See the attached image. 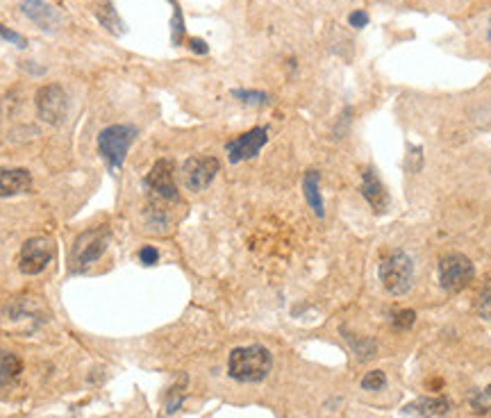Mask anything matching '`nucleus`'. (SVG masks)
I'll return each instance as SVG.
<instances>
[{"mask_svg": "<svg viewBox=\"0 0 491 418\" xmlns=\"http://www.w3.org/2000/svg\"><path fill=\"white\" fill-rule=\"evenodd\" d=\"M273 368V355L264 346H241L234 348L228 360V375L243 384H255L267 380Z\"/></svg>", "mask_w": 491, "mask_h": 418, "instance_id": "f257e3e1", "label": "nucleus"}, {"mask_svg": "<svg viewBox=\"0 0 491 418\" xmlns=\"http://www.w3.org/2000/svg\"><path fill=\"white\" fill-rule=\"evenodd\" d=\"M380 282L391 296H405L414 284V262L402 251H391L380 262Z\"/></svg>", "mask_w": 491, "mask_h": 418, "instance_id": "f03ea898", "label": "nucleus"}, {"mask_svg": "<svg viewBox=\"0 0 491 418\" xmlns=\"http://www.w3.org/2000/svg\"><path fill=\"white\" fill-rule=\"evenodd\" d=\"M136 139V127L119 123V125H110L98 134V151H101L103 159L110 168H121L125 162V155L130 151V146Z\"/></svg>", "mask_w": 491, "mask_h": 418, "instance_id": "7ed1b4c3", "label": "nucleus"}, {"mask_svg": "<svg viewBox=\"0 0 491 418\" xmlns=\"http://www.w3.org/2000/svg\"><path fill=\"white\" fill-rule=\"evenodd\" d=\"M437 277L439 284L448 293H457L461 289H466L476 277V266L461 253H448L439 260L437 266Z\"/></svg>", "mask_w": 491, "mask_h": 418, "instance_id": "20e7f679", "label": "nucleus"}, {"mask_svg": "<svg viewBox=\"0 0 491 418\" xmlns=\"http://www.w3.org/2000/svg\"><path fill=\"white\" fill-rule=\"evenodd\" d=\"M37 116L48 125H60L68 109V96L60 84H44L34 96Z\"/></svg>", "mask_w": 491, "mask_h": 418, "instance_id": "39448f33", "label": "nucleus"}, {"mask_svg": "<svg viewBox=\"0 0 491 418\" xmlns=\"http://www.w3.org/2000/svg\"><path fill=\"white\" fill-rule=\"evenodd\" d=\"M55 248L48 236H32L27 239L21 248V260H18V268L23 275H37L53 262Z\"/></svg>", "mask_w": 491, "mask_h": 418, "instance_id": "423d86ee", "label": "nucleus"}, {"mask_svg": "<svg viewBox=\"0 0 491 418\" xmlns=\"http://www.w3.org/2000/svg\"><path fill=\"white\" fill-rule=\"evenodd\" d=\"M219 168H221V164L216 157H189L182 166L184 186L193 194L203 191V189H208L214 182Z\"/></svg>", "mask_w": 491, "mask_h": 418, "instance_id": "0eeeda50", "label": "nucleus"}, {"mask_svg": "<svg viewBox=\"0 0 491 418\" xmlns=\"http://www.w3.org/2000/svg\"><path fill=\"white\" fill-rule=\"evenodd\" d=\"M107 241H110V230L107 227H96V230L82 232L73 248L75 264L89 266L91 262L101 260L103 253L107 251Z\"/></svg>", "mask_w": 491, "mask_h": 418, "instance_id": "6e6552de", "label": "nucleus"}, {"mask_svg": "<svg viewBox=\"0 0 491 418\" xmlns=\"http://www.w3.org/2000/svg\"><path fill=\"white\" fill-rule=\"evenodd\" d=\"M269 141V130L267 127H253V130L243 132L241 137L232 139V141L225 146L228 151V159L232 164L246 162V159H253Z\"/></svg>", "mask_w": 491, "mask_h": 418, "instance_id": "1a4fd4ad", "label": "nucleus"}, {"mask_svg": "<svg viewBox=\"0 0 491 418\" xmlns=\"http://www.w3.org/2000/svg\"><path fill=\"white\" fill-rule=\"evenodd\" d=\"M146 184H148L151 191L155 196H160L162 201H178V186H175L171 159H160V162L151 168L148 177H146Z\"/></svg>", "mask_w": 491, "mask_h": 418, "instance_id": "9d476101", "label": "nucleus"}, {"mask_svg": "<svg viewBox=\"0 0 491 418\" xmlns=\"http://www.w3.org/2000/svg\"><path fill=\"white\" fill-rule=\"evenodd\" d=\"M21 12L30 18L37 27L46 30V32H55V30L62 25V14L57 12L51 3H46V0H23Z\"/></svg>", "mask_w": 491, "mask_h": 418, "instance_id": "9b49d317", "label": "nucleus"}, {"mask_svg": "<svg viewBox=\"0 0 491 418\" xmlns=\"http://www.w3.org/2000/svg\"><path fill=\"white\" fill-rule=\"evenodd\" d=\"M450 410V400L444 395H423L412 400L409 405L402 407V414L409 418H435L441 414H448Z\"/></svg>", "mask_w": 491, "mask_h": 418, "instance_id": "f8f14e48", "label": "nucleus"}, {"mask_svg": "<svg viewBox=\"0 0 491 418\" xmlns=\"http://www.w3.org/2000/svg\"><path fill=\"white\" fill-rule=\"evenodd\" d=\"M362 196H364V201L376 209V212H385L389 196H387L385 184L380 182V177L376 175L373 168H366V171L362 173Z\"/></svg>", "mask_w": 491, "mask_h": 418, "instance_id": "ddd939ff", "label": "nucleus"}, {"mask_svg": "<svg viewBox=\"0 0 491 418\" xmlns=\"http://www.w3.org/2000/svg\"><path fill=\"white\" fill-rule=\"evenodd\" d=\"M32 186V175L25 168H0V198L23 194Z\"/></svg>", "mask_w": 491, "mask_h": 418, "instance_id": "4468645a", "label": "nucleus"}, {"mask_svg": "<svg viewBox=\"0 0 491 418\" xmlns=\"http://www.w3.org/2000/svg\"><path fill=\"white\" fill-rule=\"evenodd\" d=\"M319 182H321V175L317 171L305 173V177H302V194H305V201L314 209V214H317L319 218H323V214H326V205H323V196H321Z\"/></svg>", "mask_w": 491, "mask_h": 418, "instance_id": "2eb2a0df", "label": "nucleus"}, {"mask_svg": "<svg viewBox=\"0 0 491 418\" xmlns=\"http://www.w3.org/2000/svg\"><path fill=\"white\" fill-rule=\"evenodd\" d=\"M23 371V362L21 357L9 353V350H0V386L12 384Z\"/></svg>", "mask_w": 491, "mask_h": 418, "instance_id": "dca6fc26", "label": "nucleus"}, {"mask_svg": "<svg viewBox=\"0 0 491 418\" xmlns=\"http://www.w3.org/2000/svg\"><path fill=\"white\" fill-rule=\"evenodd\" d=\"M96 14H98V21H101L107 30H110L112 34H123V30H125V25H123V21L119 18V14H116V9L110 5V3H105V5H101L96 9Z\"/></svg>", "mask_w": 491, "mask_h": 418, "instance_id": "f3484780", "label": "nucleus"}, {"mask_svg": "<svg viewBox=\"0 0 491 418\" xmlns=\"http://www.w3.org/2000/svg\"><path fill=\"white\" fill-rule=\"evenodd\" d=\"M468 407L471 412L478 414V416H487L491 414V384L485 386V389H480L476 393H471L468 398Z\"/></svg>", "mask_w": 491, "mask_h": 418, "instance_id": "a211bd4d", "label": "nucleus"}, {"mask_svg": "<svg viewBox=\"0 0 491 418\" xmlns=\"http://www.w3.org/2000/svg\"><path fill=\"white\" fill-rule=\"evenodd\" d=\"M346 341L352 346V353H355L362 362H364V360H373V357H376V353H378L376 341H371V339H355V336L348 334Z\"/></svg>", "mask_w": 491, "mask_h": 418, "instance_id": "6ab92c4d", "label": "nucleus"}, {"mask_svg": "<svg viewBox=\"0 0 491 418\" xmlns=\"http://www.w3.org/2000/svg\"><path fill=\"white\" fill-rule=\"evenodd\" d=\"M232 96L243 105H267L271 101L269 94L264 91H248V89H232Z\"/></svg>", "mask_w": 491, "mask_h": 418, "instance_id": "aec40b11", "label": "nucleus"}, {"mask_svg": "<svg viewBox=\"0 0 491 418\" xmlns=\"http://www.w3.org/2000/svg\"><path fill=\"white\" fill-rule=\"evenodd\" d=\"M414 321H416V312L414 310H398V312L391 314V327L398 330V332L409 330V327L414 325Z\"/></svg>", "mask_w": 491, "mask_h": 418, "instance_id": "412c9836", "label": "nucleus"}, {"mask_svg": "<svg viewBox=\"0 0 491 418\" xmlns=\"http://www.w3.org/2000/svg\"><path fill=\"white\" fill-rule=\"evenodd\" d=\"M184 384H186V377H182L180 380V386H173V389L169 391V400H166V414H173L178 412L182 403H184Z\"/></svg>", "mask_w": 491, "mask_h": 418, "instance_id": "4be33fe9", "label": "nucleus"}, {"mask_svg": "<svg viewBox=\"0 0 491 418\" xmlns=\"http://www.w3.org/2000/svg\"><path fill=\"white\" fill-rule=\"evenodd\" d=\"M476 310H478V314L483 316V318L491 321V280L483 286V291H480Z\"/></svg>", "mask_w": 491, "mask_h": 418, "instance_id": "5701e85b", "label": "nucleus"}, {"mask_svg": "<svg viewBox=\"0 0 491 418\" xmlns=\"http://www.w3.org/2000/svg\"><path fill=\"white\" fill-rule=\"evenodd\" d=\"M385 384H387V377L382 371H371L362 377V389L364 391H380Z\"/></svg>", "mask_w": 491, "mask_h": 418, "instance_id": "b1692460", "label": "nucleus"}, {"mask_svg": "<svg viewBox=\"0 0 491 418\" xmlns=\"http://www.w3.org/2000/svg\"><path fill=\"white\" fill-rule=\"evenodd\" d=\"M182 37H184L182 12H180V7H175V14H173V44H175V46L182 44Z\"/></svg>", "mask_w": 491, "mask_h": 418, "instance_id": "393cba45", "label": "nucleus"}, {"mask_svg": "<svg viewBox=\"0 0 491 418\" xmlns=\"http://www.w3.org/2000/svg\"><path fill=\"white\" fill-rule=\"evenodd\" d=\"M423 166V151L416 146H409V155H407V168L409 171H419Z\"/></svg>", "mask_w": 491, "mask_h": 418, "instance_id": "a878e982", "label": "nucleus"}, {"mask_svg": "<svg viewBox=\"0 0 491 418\" xmlns=\"http://www.w3.org/2000/svg\"><path fill=\"white\" fill-rule=\"evenodd\" d=\"M0 37H3V39H7L9 44H14V46H18V48H25V46H27L25 37H21L18 32H14V30L5 27L3 23H0Z\"/></svg>", "mask_w": 491, "mask_h": 418, "instance_id": "bb28decb", "label": "nucleus"}, {"mask_svg": "<svg viewBox=\"0 0 491 418\" xmlns=\"http://www.w3.org/2000/svg\"><path fill=\"white\" fill-rule=\"evenodd\" d=\"M139 260H141V264H146V266H153V264L160 262V253H157L155 246H144L141 251H139Z\"/></svg>", "mask_w": 491, "mask_h": 418, "instance_id": "cd10ccee", "label": "nucleus"}, {"mask_svg": "<svg viewBox=\"0 0 491 418\" xmlns=\"http://www.w3.org/2000/svg\"><path fill=\"white\" fill-rule=\"evenodd\" d=\"M348 23H350V27H366V23H369V14L364 12V9H357V12H352L350 16H348Z\"/></svg>", "mask_w": 491, "mask_h": 418, "instance_id": "c85d7f7f", "label": "nucleus"}, {"mask_svg": "<svg viewBox=\"0 0 491 418\" xmlns=\"http://www.w3.org/2000/svg\"><path fill=\"white\" fill-rule=\"evenodd\" d=\"M191 51L198 53V55H205L208 53V44H205L203 39H191Z\"/></svg>", "mask_w": 491, "mask_h": 418, "instance_id": "c756f323", "label": "nucleus"}, {"mask_svg": "<svg viewBox=\"0 0 491 418\" xmlns=\"http://www.w3.org/2000/svg\"><path fill=\"white\" fill-rule=\"evenodd\" d=\"M489 42H491V23H489Z\"/></svg>", "mask_w": 491, "mask_h": 418, "instance_id": "7c9ffc66", "label": "nucleus"}]
</instances>
